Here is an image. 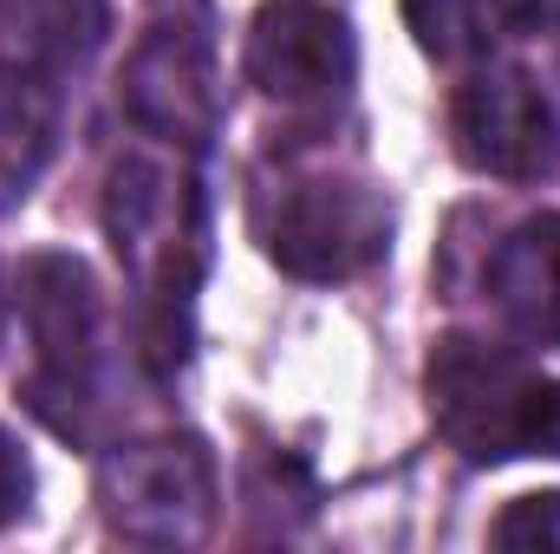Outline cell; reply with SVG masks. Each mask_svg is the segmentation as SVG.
Returning <instances> with one entry per match:
<instances>
[{"mask_svg": "<svg viewBox=\"0 0 560 554\" xmlns=\"http://www.w3.org/2000/svg\"><path fill=\"white\" fill-rule=\"evenodd\" d=\"M105 235L138 280V353L156 379H170L189 353V300L209 262L202 189L183 163L118 157L105 176Z\"/></svg>", "mask_w": 560, "mask_h": 554, "instance_id": "obj_1", "label": "cell"}, {"mask_svg": "<svg viewBox=\"0 0 560 554\" xmlns=\"http://www.w3.org/2000/svg\"><path fill=\"white\" fill-rule=\"evenodd\" d=\"M430 405L469 463L560 457V379H541L509 346L450 333L430 353Z\"/></svg>", "mask_w": 560, "mask_h": 554, "instance_id": "obj_2", "label": "cell"}, {"mask_svg": "<svg viewBox=\"0 0 560 554\" xmlns=\"http://www.w3.org/2000/svg\"><path fill=\"white\" fill-rule=\"evenodd\" d=\"M261 242H268V255L280 268L300 280L365 275L392 249V203L372 183L300 176V183H280L268 196Z\"/></svg>", "mask_w": 560, "mask_h": 554, "instance_id": "obj_3", "label": "cell"}, {"mask_svg": "<svg viewBox=\"0 0 560 554\" xmlns=\"http://www.w3.org/2000/svg\"><path fill=\"white\" fill-rule=\"evenodd\" d=\"M98 503H105V522L131 542H150V549L196 542L215 516V457L196 437L125 443L98 463Z\"/></svg>", "mask_w": 560, "mask_h": 554, "instance_id": "obj_4", "label": "cell"}, {"mask_svg": "<svg viewBox=\"0 0 560 554\" xmlns=\"http://www.w3.org/2000/svg\"><path fill=\"white\" fill-rule=\"evenodd\" d=\"M450 143L469 170L502 183H541L560 170L555 105L528 72H476L450 99Z\"/></svg>", "mask_w": 560, "mask_h": 554, "instance_id": "obj_5", "label": "cell"}, {"mask_svg": "<svg viewBox=\"0 0 560 554\" xmlns=\"http://www.w3.org/2000/svg\"><path fill=\"white\" fill-rule=\"evenodd\" d=\"M20 320L39 353V379L26 385V405L66 399L79 405L98 366V280L79 255H26L20 262Z\"/></svg>", "mask_w": 560, "mask_h": 554, "instance_id": "obj_6", "label": "cell"}, {"mask_svg": "<svg viewBox=\"0 0 560 554\" xmlns=\"http://www.w3.org/2000/svg\"><path fill=\"white\" fill-rule=\"evenodd\" d=\"M359 53L352 33L332 7L319 0H268L248 26V79L275 99V105H332L352 92Z\"/></svg>", "mask_w": 560, "mask_h": 554, "instance_id": "obj_7", "label": "cell"}, {"mask_svg": "<svg viewBox=\"0 0 560 554\" xmlns=\"http://www.w3.org/2000/svg\"><path fill=\"white\" fill-rule=\"evenodd\" d=\"M125 112L150 138L202 150L222 125L215 46L202 26H150L125 66Z\"/></svg>", "mask_w": 560, "mask_h": 554, "instance_id": "obj_8", "label": "cell"}, {"mask_svg": "<svg viewBox=\"0 0 560 554\" xmlns=\"http://www.w3.org/2000/svg\"><path fill=\"white\" fill-rule=\"evenodd\" d=\"M482 293L515 339L560 346V216H528L509 229L482 262Z\"/></svg>", "mask_w": 560, "mask_h": 554, "instance_id": "obj_9", "label": "cell"}, {"mask_svg": "<svg viewBox=\"0 0 560 554\" xmlns=\"http://www.w3.org/2000/svg\"><path fill=\"white\" fill-rule=\"evenodd\" d=\"M105 0H0V66L59 79L105 46Z\"/></svg>", "mask_w": 560, "mask_h": 554, "instance_id": "obj_10", "label": "cell"}, {"mask_svg": "<svg viewBox=\"0 0 560 554\" xmlns=\"http://www.w3.org/2000/svg\"><path fill=\"white\" fill-rule=\"evenodd\" d=\"M59 138V85L20 66H0V209H13Z\"/></svg>", "mask_w": 560, "mask_h": 554, "instance_id": "obj_11", "label": "cell"}, {"mask_svg": "<svg viewBox=\"0 0 560 554\" xmlns=\"http://www.w3.org/2000/svg\"><path fill=\"white\" fill-rule=\"evenodd\" d=\"M405 26L418 33L430 59L463 66V59H482L495 46L502 0H405Z\"/></svg>", "mask_w": 560, "mask_h": 554, "instance_id": "obj_12", "label": "cell"}, {"mask_svg": "<svg viewBox=\"0 0 560 554\" xmlns=\"http://www.w3.org/2000/svg\"><path fill=\"white\" fill-rule=\"evenodd\" d=\"M489 542H495V549H560V489L509 503V509L495 516Z\"/></svg>", "mask_w": 560, "mask_h": 554, "instance_id": "obj_13", "label": "cell"}, {"mask_svg": "<svg viewBox=\"0 0 560 554\" xmlns=\"http://www.w3.org/2000/svg\"><path fill=\"white\" fill-rule=\"evenodd\" d=\"M26 496H33V470H26V450L0 430V529L26 509Z\"/></svg>", "mask_w": 560, "mask_h": 554, "instance_id": "obj_14", "label": "cell"}, {"mask_svg": "<svg viewBox=\"0 0 560 554\" xmlns=\"http://www.w3.org/2000/svg\"><path fill=\"white\" fill-rule=\"evenodd\" d=\"M502 26L548 33V26H560V0H502Z\"/></svg>", "mask_w": 560, "mask_h": 554, "instance_id": "obj_15", "label": "cell"}]
</instances>
